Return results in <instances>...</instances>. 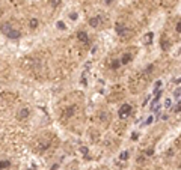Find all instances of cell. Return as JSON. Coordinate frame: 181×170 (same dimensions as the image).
Returning <instances> with one entry per match:
<instances>
[{
	"instance_id": "6da1fadb",
	"label": "cell",
	"mask_w": 181,
	"mask_h": 170,
	"mask_svg": "<svg viewBox=\"0 0 181 170\" xmlns=\"http://www.w3.org/2000/svg\"><path fill=\"white\" fill-rule=\"evenodd\" d=\"M130 114H131V105L124 104V105L119 109V118H121V119H127Z\"/></svg>"
},
{
	"instance_id": "7a4b0ae2",
	"label": "cell",
	"mask_w": 181,
	"mask_h": 170,
	"mask_svg": "<svg viewBox=\"0 0 181 170\" xmlns=\"http://www.w3.org/2000/svg\"><path fill=\"white\" fill-rule=\"evenodd\" d=\"M115 32L119 35V36H124V35L127 33V29L124 27V24H121V23H118L116 26H115Z\"/></svg>"
},
{
	"instance_id": "3957f363",
	"label": "cell",
	"mask_w": 181,
	"mask_h": 170,
	"mask_svg": "<svg viewBox=\"0 0 181 170\" xmlns=\"http://www.w3.org/2000/svg\"><path fill=\"white\" fill-rule=\"evenodd\" d=\"M89 24L92 26V27H98V26L101 24V18L100 17H92V18H89Z\"/></svg>"
},
{
	"instance_id": "277c9868",
	"label": "cell",
	"mask_w": 181,
	"mask_h": 170,
	"mask_svg": "<svg viewBox=\"0 0 181 170\" xmlns=\"http://www.w3.org/2000/svg\"><path fill=\"white\" fill-rule=\"evenodd\" d=\"M77 38H79V41H82V42H85V44L89 41L88 33H86V32H79V33H77Z\"/></svg>"
},
{
	"instance_id": "5b68a950",
	"label": "cell",
	"mask_w": 181,
	"mask_h": 170,
	"mask_svg": "<svg viewBox=\"0 0 181 170\" xmlns=\"http://www.w3.org/2000/svg\"><path fill=\"white\" fill-rule=\"evenodd\" d=\"M160 96H161V92H157V95L156 96H154V100L151 101V109L154 110V109H156V105H157V102L160 101Z\"/></svg>"
},
{
	"instance_id": "8992f818",
	"label": "cell",
	"mask_w": 181,
	"mask_h": 170,
	"mask_svg": "<svg viewBox=\"0 0 181 170\" xmlns=\"http://www.w3.org/2000/svg\"><path fill=\"white\" fill-rule=\"evenodd\" d=\"M6 36H8V38H11V39H17V38H20V32H18V30H14V29H12V30H11L9 33L6 35Z\"/></svg>"
},
{
	"instance_id": "52a82bcc",
	"label": "cell",
	"mask_w": 181,
	"mask_h": 170,
	"mask_svg": "<svg viewBox=\"0 0 181 170\" xmlns=\"http://www.w3.org/2000/svg\"><path fill=\"white\" fill-rule=\"evenodd\" d=\"M74 113H75V107H68V109L65 110V113H64V116L65 118H71Z\"/></svg>"
},
{
	"instance_id": "ba28073f",
	"label": "cell",
	"mask_w": 181,
	"mask_h": 170,
	"mask_svg": "<svg viewBox=\"0 0 181 170\" xmlns=\"http://www.w3.org/2000/svg\"><path fill=\"white\" fill-rule=\"evenodd\" d=\"M29 109H21V111L18 113V119H26V118H27V116H29Z\"/></svg>"
},
{
	"instance_id": "9c48e42d",
	"label": "cell",
	"mask_w": 181,
	"mask_h": 170,
	"mask_svg": "<svg viewBox=\"0 0 181 170\" xmlns=\"http://www.w3.org/2000/svg\"><path fill=\"white\" fill-rule=\"evenodd\" d=\"M12 29H11V24H8V23H5L3 26H2V33L3 35H8V33H9Z\"/></svg>"
},
{
	"instance_id": "30bf717a",
	"label": "cell",
	"mask_w": 181,
	"mask_h": 170,
	"mask_svg": "<svg viewBox=\"0 0 181 170\" xmlns=\"http://www.w3.org/2000/svg\"><path fill=\"white\" fill-rule=\"evenodd\" d=\"M160 45H161V48H163V50H168L170 44H169V41H168L166 38H161V41H160Z\"/></svg>"
},
{
	"instance_id": "8fae6325",
	"label": "cell",
	"mask_w": 181,
	"mask_h": 170,
	"mask_svg": "<svg viewBox=\"0 0 181 170\" xmlns=\"http://www.w3.org/2000/svg\"><path fill=\"white\" fill-rule=\"evenodd\" d=\"M152 36H154L152 33H146L145 38H143V44H149V42H152Z\"/></svg>"
},
{
	"instance_id": "7c38bea8",
	"label": "cell",
	"mask_w": 181,
	"mask_h": 170,
	"mask_svg": "<svg viewBox=\"0 0 181 170\" xmlns=\"http://www.w3.org/2000/svg\"><path fill=\"white\" fill-rule=\"evenodd\" d=\"M130 60H131V56H130V54H124V56H122V59H121V62H122L124 65H127Z\"/></svg>"
},
{
	"instance_id": "4fadbf2b",
	"label": "cell",
	"mask_w": 181,
	"mask_h": 170,
	"mask_svg": "<svg viewBox=\"0 0 181 170\" xmlns=\"http://www.w3.org/2000/svg\"><path fill=\"white\" fill-rule=\"evenodd\" d=\"M38 24H39V23H38V20H36V18H32V20H30V23H29V26H30L32 29H36V27H38Z\"/></svg>"
},
{
	"instance_id": "5bb4252c",
	"label": "cell",
	"mask_w": 181,
	"mask_h": 170,
	"mask_svg": "<svg viewBox=\"0 0 181 170\" xmlns=\"http://www.w3.org/2000/svg\"><path fill=\"white\" fill-rule=\"evenodd\" d=\"M128 157H130V154H128L127 150H124V152H121V155H119V158L122 160V161H125V160H128Z\"/></svg>"
},
{
	"instance_id": "9a60e30c",
	"label": "cell",
	"mask_w": 181,
	"mask_h": 170,
	"mask_svg": "<svg viewBox=\"0 0 181 170\" xmlns=\"http://www.w3.org/2000/svg\"><path fill=\"white\" fill-rule=\"evenodd\" d=\"M121 63H122V62H119V60H116V59H115L113 62H112V68H113V69H118Z\"/></svg>"
},
{
	"instance_id": "2e32d148",
	"label": "cell",
	"mask_w": 181,
	"mask_h": 170,
	"mask_svg": "<svg viewBox=\"0 0 181 170\" xmlns=\"http://www.w3.org/2000/svg\"><path fill=\"white\" fill-rule=\"evenodd\" d=\"M170 104H172L170 98H168V100H165V104H163V105H165V109H169V107H170Z\"/></svg>"
},
{
	"instance_id": "e0dca14e",
	"label": "cell",
	"mask_w": 181,
	"mask_h": 170,
	"mask_svg": "<svg viewBox=\"0 0 181 170\" xmlns=\"http://www.w3.org/2000/svg\"><path fill=\"white\" fill-rule=\"evenodd\" d=\"M80 152H82L85 157H88V148H86V146H82L80 148Z\"/></svg>"
},
{
	"instance_id": "ac0fdd59",
	"label": "cell",
	"mask_w": 181,
	"mask_h": 170,
	"mask_svg": "<svg viewBox=\"0 0 181 170\" xmlns=\"http://www.w3.org/2000/svg\"><path fill=\"white\" fill-rule=\"evenodd\" d=\"M0 166H2V169H6V167H9V161H2V163H0Z\"/></svg>"
},
{
	"instance_id": "d6986e66",
	"label": "cell",
	"mask_w": 181,
	"mask_h": 170,
	"mask_svg": "<svg viewBox=\"0 0 181 170\" xmlns=\"http://www.w3.org/2000/svg\"><path fill=\"white\" fill-rule=\"evenodd\" d=\"M160 86H161V81H160V80H159V81H156V84H154V90H159V89H160Z\"/></svg>"
},
{
	"instance_id": "ffe728a7",
	"label": "cell",
	"mask_w": 181,
	"mask_h": 170,
	"mask_svg": "<svg viewBox=\"0 0 181 170\" xmlns=\"http://www.w3.org/2000/svg\"><path fill=\"white\" fill-rule=\"evenodd\" d=\"M152 120H154V118H152V116H148V118H146V120H145V125H149V123H152Z\"/></svg>"
},
{
	"instance_id": "44dd1931",
	"label": "cell",
	"mask_w": 181,
	"mask_h": 170,
	"mask_svg": "<svg viewBox=\"0 0 181 170\" xmlns=\"http://www.w3.org/2000/svg\"><path fill=\"white\" fill-rule=\"evenodd\" d=\"M57 27H59L60 30H64V29H65V24H64L62 21H57Z\"/></svg>"
},
{
	"instance_id": "7402d4cb",
	"label": "cell",
	"mask_w": 181,
	"mask_h": 170,
	"mask_svg": "<svg viewBox=\"0 0 181 170\" xmlns=\"http://www.w3.org/2000/svg\"><path fill=\"white\" fill-rule=\"evenodd\" d=\"M59 3H60V0H51V6H59Z\"/></svg>"
},
{
	"instance_id": "603a6c76",
	"label": "cell",
	"mask_w": 181,
	"mask_h": 170,
	"mask_svg": "<svg viewBox=\"0 0 181 170\" xmlns=\"http://www.w3.org/2000/svg\"><path fill=\"white\" fill-rule=\"evenodd\" d=\"M174 111H181V102H180V104H177V105L174 107Z\"/></svg>"
},
{
	"instance_id": "cb8c5ba5",
	"label": "cell",
	"mask_w": 181,
	"mask_h": 170,
	"mask_svg": "<svg viewBox=\"0 0 181 170\" xmlns=\"http://www.w3.org/2000/svg\"><path fill=\"white\" fill-rule=\"evenodd\" d=\"M175 29H177V32H178V33H181V23H178V24H177V27H175Z\"/></svg>"
},
{
	"instance_id": "d4e9b609",
	"label": "cell",
	"mask_w": 181,
	"mask_h": 170,
	"mask_svg": "<svg viewBox=\"0 0 181 170\" xmlns=\"http://www.w3.org/2000/svg\"><path fill=\"white\" fill-rule=\"evenodd\" d=\"M70 18H71V20H77V14H71Z\"/></svg>"
},
{
	"instance_id": "484cf974",
	"label": "cell",
	"mask_w": 181,
	"mask_h": 170,
	"mask_svg": "<svg viewBox=\"0 0 181 170\" xmlns=\"http://www.w3.org/2000/svg\"><path fill=\"white\" fill-rule=\"evenodd\" d=\"M152 154H154L152 149H148V150H146V155H152Z\"/></svg>"
},
{
	"instance_id": "4316f807",
	"label": "cell",
	"mask_w": 181,
	"mask_h": 170,
	"mask_svg": "<svg viewBox=\"0 0 181 170\" xmlns=\"http://www.w3.org/2000/svg\"><path fill=\"white\" fill-rule=\"evenodd\" d=\"M178 95H181V89H177L175 90V96H178Z\"/></svg>"
},
{
	"instance_id": "83f0119b",
	"label": "cell",
	"mask_w": 181,
	"mask_h": 170,
	"mask_svg": "<svg viewBox=\"0 0 181 170\" xmlns=\"http://www.w3.org/2000/svg\"><path fill=\"white\" fill-rule=\"evenodd\" d=\"M131 139H133V140H137V134H136V132H134L133 136H131Z\"/></svg>"
},
{
	"instance_id": "f1b7e54d",
	"label": "cell",
	"mask_w": 181,
	"mask_h": 170,
	"mask_svg": "<svg viewBox=\"0 0 181 170\" xmlns=\"http://www.w3.org/2000/svg\"><path fill=\"white\" fill-rule=\"evenodd\" d=\"M175 83H177V84H178V83H181V77H180V78H177V80H175Z\"/></svg>"
},
{
	"instance_id": "f546056e",
	"label": "cell",
	"mask_w": 181,
	"mask_h": 170,
	"mask_svg": "<svg viewBox=\"0 0 181 170\" xmlns=\"http://www.w3.org/2000/svg\"><path fill=\"white\" fill-rule=\"evenodd\" d=\"M106 3H107V5H110V3H112V0H106Z\"/></svg>"
},
{
	"instance_id": "4dcf8cb0",
	"label": "cell",
	"mask_w": 181,
	"mask_h": 170,
	"mask_svg": "<svg viewBox=\"0 0 181 170\" xmlns=\"http://www.w3.org/2000/svg\"><path fill=\"white\" fill-rule=\"evenodd\" d=\"M180 51H181V50H180Z\"/></svg>"
}]
</instances>
